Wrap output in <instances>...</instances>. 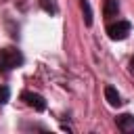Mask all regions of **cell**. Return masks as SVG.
<instances>
[{"label":"cell","instance_id":"8","mask_svg":"<svg viewBox=\"0 0 134 134\" xmlns=\"http://www.w3.org/2000/svg\"><path fill=\"white\" fill-rule=\"evenodd\" d=\"M8 98H10V90H8V86H0V105L8 103Z\"/></svg>","mask_w":134,"mask_h":134},{"label":"cell","instance_id":"7","mask_svg":"<svg viewBox=\"0 0 134 134\" xmlns=\"http://www.w3.org/2000/svg\"><path fill=\"white\" fill-rule=\"evenodd\" d=\"M80 4H82V13H84V23L90 27L92 25V8H90V2L88 0H82Z\"/></svg>","mask_w":134,"mask_h":134},{"label":"cell","instance_id":"1","mask_svg":"<svg viewBox=\"0 0 134 134\" xmlns=\"http://www.w3.org/2000/svg\"><path fill=\"white\" fill-rule=\"evenodd\" d=\"M23 61H25V59H23V54H21L19 48L8 46V48H2V50H0V71H2V73H8V71L21 67Z\"/></svg>","mask_w":134,"mask_h":134},{"label":"cell","instance_id":"9","mask_svg":"<svg viewBox=\"0 0 134 134\" xmlns=\"http://www.w3.org/2000/svg\"><path fill=\"white\" fill-rule=\"evenodd\" d=\"M130 67H132V71H134V57L130 59Z\"/></svg>","mask_w":134,"mask_h":134},{"label":"cell","instance_id":"2","mask_svg":"<svg viewBox=\"0 0 134 134\" xmlns=\"http://www.w3.org/2000/svg\"><path fill=\"white\" fill-rule=\"evenodd\" d=\"M130 29H132L130 21H117V23L107 25V36L111 40H126L130 36Z\"/></svg>","mask_w":134,"mask_h":134},{"label":"cell","instance_id":"6","mask_svg":"<svg viewBox=\"0 0 134 134\" xmlns=\"http://www.w3.org/2000/svg\"><path fill=\"white\" fill-rule=\"evenodd\" d=\"M117 13H119V0H105L103 15L107 19H113V17H117Z\"/></svg>","mask_w":134,"mask_h":134},{"label":"cell","instance_id":"3","mask_svg":"<svg viewBox=\"0 0 134 134\" xmlns=\"http://www.w3.org/2000/svg\"><path fill=\"white\" fill-rule=\"evenodd\" d=\"M21 100H25V105H29V107H34L36 111H46V100H44V96L42 94H38V92H23L21 94Z\"/></svg>","mask_w":134,"mask_h":134},{"label":"cell","instance_id":"5","mask_svg":"<svg viewBox=\"0 0 134 134\" xmlns=\"http://www.w3.org/2000/svg\"><path fill=\"white\" fill-rule=\"evenodd\" d=\"M105 98H107V103L111 107H119L121 105V96H119V92L113 86H105Z\"/></svg>","mask_w":134,"mask_h":134},{"label":"cell","instance_id":"4","mask_svg":"<svg viewBox=\"0 0 134 134\" xmlns=\"http://www.w3.org/2000/svg\"><path fill=\"white\" fill-rule=\"evenodd\" d=\"M115 124H117V128H119L121 132H126V134L134 132V115H130V113L117 115V117H115Z\"/></svg>","mask_w":134,"mask_h":134}]
</instances>
